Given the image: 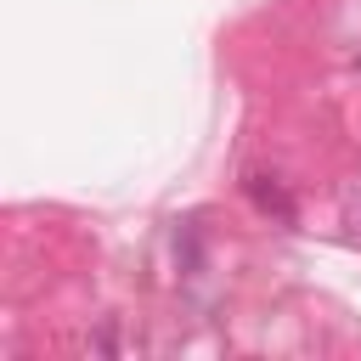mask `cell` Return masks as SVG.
Returning <instances> with one entry per match:
<instances>
[{
  "label": "cell",
  "instance_id": "1",
  "mask_svg": "<svg viewBox=\"0 0 361 361\" xmlns=\"http://www.w3.org/2000/svg\"><path fill=\"white\" fill-rule=\"evenodd\" d=\"M248 197H254L265 214H276V220H293V203H288V192H282L271 175H248Z\"/></svg>",
  "mask_w": 361,
  "mask_h": 361
}]
</instances>
